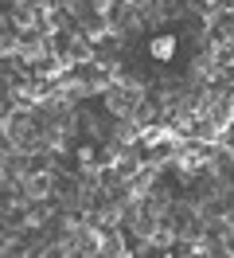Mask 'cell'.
Listing matches in <instances>:
<instances>
[{"label": "cell", "instance_id": "cell-1", "mask_svg": "<svg viewBox=\"0 0 234 258\" xmlns=\"http://www.w3.org/2000/svg\"><path fill=\"white\" fill-rule=\"evenodd\" d=\"M148 51H152L156 59H168L172 51H176V39H172V35H160V39H152V43H148Z\"/></svg>", "mask_w": 234, "mask_h": 258}]
</instances>
